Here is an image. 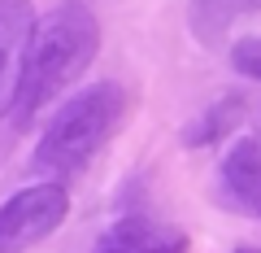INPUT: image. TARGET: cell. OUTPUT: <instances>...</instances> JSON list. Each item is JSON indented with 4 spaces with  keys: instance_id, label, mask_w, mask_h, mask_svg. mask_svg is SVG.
<instances>
[{
    "instance_id": "1",
    "label": "cell",
    "mask_w": 261,
    "mask_h": 253,
    "mask_svg": "<svg viewBox=\"0 0 261 253\" xmlns=\"http://www.w3.org/2000/svg\"><path fill=\"white\" fill-rule=\"evenodd\" d=\"M96 48H100V22L83 0H61L57 9H48L35 22V39L27 53V79H22L13 118L31 122L74 79H83V70L96 61Z\"/></svg>"
},
{
    "instance_id": "2",
    "label": "cell",
    "mask_w": 261,
    "mask_h": 253,
    "mask_svg": "<svg viewBox=\"0 0 261 253\" xmlns=\"http://www.w3.org/2000/svg\"><path fill=\"white\" fill-rule=\"evenodd\" d=\"M122 118H126V92H122V83L105 79V83H92L83 92H74L53 113L48 131L39 135L35 170H44L48 179L83 170L109 144V135L122 127Z\"/></svg>"
},
{
    "instance_id": "3",
    "label": "cell",
    "mask_w": 261,
    "mask_h": 253,
    "mask_svg": "<svg viewBox=\"0 0 261 253\" xmlns=\"http://www.w3.org/2000/svg\"><path fill=\"white\" fill-rule=\"evenodd\" d=\"M70 214V192L57 179L31 183L22 192H13L0 205V253H22L31 244L48 240Z\"/></svg>"
},
{
    "instance_id": "4",
    "label": "cell",
    "mask_w": 261,
    "mask_h": 253,
    "mask_svg": "<svg viewBox=\"0 0 261 253\" xmlns=\"http://www.w3.org/2000/svg\"><path fill=\"white\" fill-rule=\"evenodd\" d=\"M31 0H0V118H9L27 79V53L35 39Z\"/></svg>"
},
{
    "instance_id": "5",
    "label": "cell",
    "mask_w": 261,
    "mask_h": 253,
    "mask_svg": "<svg viewBox=\"0 0 261 253\" xmlns=\"http://www.w3.org/2000/svg\"><path fill=\"white\" fill-rule=\"evenodd\" d=\"M218 197L235 214L261 218V140H240L222 157L218 170Z\"/></svg>"
},
{
    "instance_id": "6",
    "label": "cell",
    "mask_w": 261,
    "mask_h": 253,
    "mask_svg": "<svg viewBox=\"0 0 261 253\" xmlns=\"http://www.w3.org/2000/svg\"><path fill=\"white\" fill-rule=\"evenodd\" d=\"M187 236L148 214H126L96 240V253H187Z\"/></svg>"
},
{
    "instance_id": "7",
    "label": "cell",
    "mask_w": 261,
    "mask_h": 253,
    "mask_svg": "<svg viewBox=\"0 0 261 253\" xmlns=\"http://www.w3.org/2000/svg\"><path fill=\"white\" fill-rule=\"evenodd\" d=\"M257 13H261V0H192L187 5V27L205 48H214L231 35L235 22L257 18Z\"/></svg>"
},
{
    "instance_id": "8",
    "label": "cell",
    "mask_w": 261,
    "mask_h": 253,
    "mask_svg": "<svg viewBox=\"0 0 261 253\" xmlns=\"http://www.w3.org/2000/svg\"><path fill=\"white\" fill-rule=\"evenodd\" d=\"M240 113H244V101H240V96H226V101H218L214 109H205L192 127H187L183 140L196 144V149H200V144H218V140L235 127V118H240Z\"/></svg>"
},
{
    "instance_id": "9",
    "label": "cell",
    "mask_w": 261,
    "mask_h": 253,
    "mask_svg": "<svg viewBox=\"0 0 261 253\" xmlns=\"http://www.w3.org/2000/svg\"><path fill=\"white\" fill-rule=\"evenodd\" d=\"M231 66L244 79H261V39H240L231 48Z\"/></svg>"
},
{
    "instance_id": "10",
    "label": "cell",
    "mask_w": 261,
    "mask_h": 253,
    "mask_svg": "<svg viewBox=\"0 0 261 253\" xmlns=\"http://www.w3.org/2000/svg\"><path fill=\"white\" fill-rule=\"evenodd\" d=\"M235 253H261V249H252V244H240V249H235Z\"/></svg>"
}]
</instances>
